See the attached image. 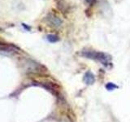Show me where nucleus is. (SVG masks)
Instances as JSON below:
<instances>
[{
    "instance_id": "f257e3e1",
    "label": "nucleus",
    "mask_w": 130,
    "mask_h": 122,
    "mask_svg": "<svg viewBox=\"0 0 130 122\" xmlns=\"http://www.w3.org/2000/svg\"><path fill=\"white\" fill-rule=\"evenodd\" d=\"M83 56H85V58L89 59H97L99 60L100 62H102L103 64H107L108 58L107 57V55L102 52H96V51H83L82 52Z\"/></svg>"
},
{
    "instance_id": "f03ea898",
    "label": "nucleus",
    "mask_w": 130,
    "mask_h": 122,
    "mask_svg": "<svg viewBox=\"0 0 130 122\" xmlns=\"http://www.w3.org/2000/svg\"><path fill=\"white\" fill-rule=\"evenodd\" d=\"M46 20L51 26L56 27V28L61 26V24H63L62 20H61L60 18H59L58 16H56L53 14H49L46 16Z\"/></svg>"
},
{
    "instance_id": "7ed1b4c3",
    "label": "nucleus",
    "mask_w": 130,
    "mask_h": 122,
    "mask_svg": "<svg viewBox=\"0 0 130 122\" xmlns=\"http://www.w3.org/2000/svg\"><path fill=\"white\" fill-rule=\"evenodd\" d=\"M83 81H84V82L85 84H87V85H92V84L94 83V81H95L94 75H93L91 72L89 71V72H87L85 74Z\"/></svg>"
},
{
    "instance_id": "20e7f679",
    "label": "nucleus",
    "mask_w": 130,
    "mask_h": 122,
    "mask_svg": "<svg viewBox=\"0 0 130 122\" xmlns=\"http://www.w3.org/2000/svg\"><path fill=\"white\" fill-rule=\"evenodd\" d=\"M46 38H47V40L49 41V42H51V43L57 42L59 40V37L57 35H55V34H49V35H47Z\"/></svg>"
},
{
    "instance_id": "39448f33",
    "label": "nucleus",
    "mask_w": 130,
    "mask_h": 122,
    "mask_svg": "<svg viewBox=\"0 0 130 122\" xmlns=\"http://www.w3.org/2000/svg\"><path fill=\"white\" fill-rule=\"evenodd\" d=\"M118 86L116 85H115L114 83H111V82H109L107 83V85H106V88H107L108 90H113V89H116Z\"/></svg>"
},
{
    "instance_id": "423d86ee",
    "label": "nucleus",
    "mask_w": 130,
    "mask_h": 122,
    "mask_svg": "<svg viewBox=\"0 0 130 122\" xmlns=\"http://www.w3.org/2000/svg\"><path fill=\"white\" fill-rule=\"evenodd\" d=\"M22 25L24 27V28H27L28 30H30V27H28L27 25H25V24H22Z\"/></svg>"
}]
</instances>
